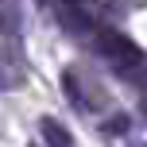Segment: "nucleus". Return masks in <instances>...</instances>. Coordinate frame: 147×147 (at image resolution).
I'll use <instances>...</instances> for the list:
<instances>
[{
    "label": "nucleus",
    "mask_w": 147,
    "mask_h": 147,
    "mask_svg": "<svg viewBox=\"0 0 147 147\" xmlns=\"http://www.w3.org/2000/svg\"><path fill=\"white\" fill-rule=\"evenodd\" d=\"M97 47H101V54H105L120 74H132L136 66H143V51H140L128 35H120V31H97Z\"/></svg>",
    "instance_id": "obj_1"
},
{
    "label": "nucleus",
    "mask_w": 147,
    "mask_h": 147,
    "mask_svg": "<svg viewBox=\"0 0 147 147\" xmlns=\"http://www.w3.org/2000/svg\"><path fill=\"white\" fill-rule=\"evenodd\" d=\"M39 136H43V147H74V136L66 132V124L54 120V116L39 120Z\"/></svg>",
    "instance_id": "obj_2"
},
{
    "label": "nucleus",
    "mask_w": 147,
    "mask_h": 147,
    "mask_svg": "<svg viewBox=\"0 0 147 147\" xmlns=\"http://www.w3.org/2000/svg\"><path fill=\"white\" fill-rule=\"evenodd\" d=\"M62 89H66V97L78 105V109H89L85 93H81V81H78V74H74V70H66V74H62Z\"/></svg>",
    "instance_id": "obj_3"
},
{
    "label": "nucleus",
    "mask_w": 147,
    "mask_h": 147,
    "mask_svg": "<svg viewBox=\"0 0 147 147\" xmlns=\"http://www.w3.org/2000/svg\"><path fill=\"white\" fill-rule=\"evenodd\" d=\"M62 23H66L70 31H89V20L78 12V8H70V4H62Z\"/></svg>",
    "instance_id": "obj_4"
},
{
    "label": "nucleus",
    "mask_w": 147,
    "mask_h": 147,
    "mask_svg": "<svg viewBox=\"0 0 147 147\" xmlns=\"http://www.w3.org/2000/svg\"><path fill=\"white\" fill-rule=\"evenodd\" d=\"M132 147H143V143H132Z\"/></svg>",
    "instance_id": "obj_5"
},
{
    "label": "nucleus",
    "mask_w": 147,
    "mask_h": 147,
    "mask_svg": "<svg viewBox=\"0 0 147 147\" xmlns=\"http://www.w3.org/2000/svg\"><path fill=\"white\" fill-rule=\"evenodd\" d=\"M66 4H70V0H66Z\"/></svg>",
    "instance_id": "obj_6"
}]
</instances>
